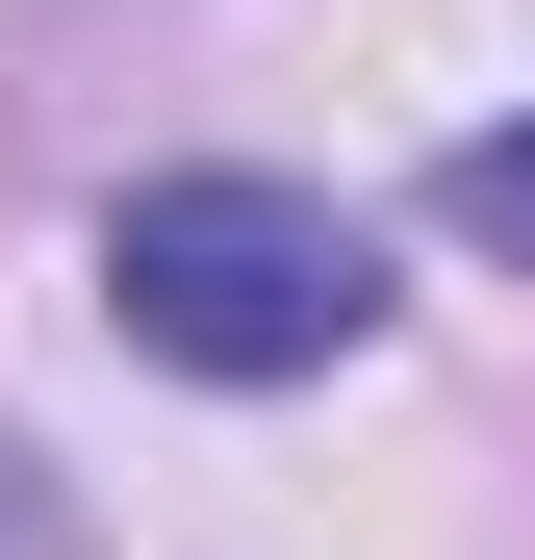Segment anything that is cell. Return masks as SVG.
<instances>
[{
	"label": "cell",
	"mask_w": 535,
	"mask_h": 560,
	"mask_svg": "<svg viewBox=\"0 0 535 560\" xmlns=\"http://www.w3.org/2000/svg\"><path fill=\"white\" fill-rule=\"evenodd\" d=\"M0 560H77V510H51V458L0 433Z\"/></svg>",
	"instance_id": "cell-3"
},
{
	"label": "cell",
	"mask_w": 535,
	"mask_h": 560,
	"mask_svg": "<svg viewBox=\"0 0 535 560\" xmlns=\"http://www.w3.org/2000/svg\"><path fill=\"white\" fill-rule=\"evenodd\" d=\"M103 306L178 383H332V357L383 331V255H357V205H306V178H128L103 205Z\"/></svg>",
	"instance_id": "cell-1"
},
{
	"label": "cell",
	"mask_w": 535,
	"mask_h": 560,
	"mask_svg": "<svg viewBox=\"0 0 535 560\" xmlns=\"http://www.w3.org/2000/svg\"><path fill=\"white\" fill-rule=\"evenodd\" d=\"M433 205H460V255H510V280H535V103H510V128H460V178H433Z\"/></svg>",
	"instance_id": "cell-2"
}]
</instances>
